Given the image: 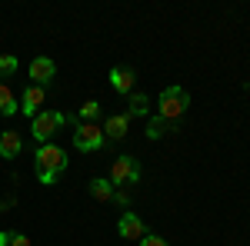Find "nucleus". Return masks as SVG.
Listing matches in <instances>:
<instances>
[{
	"mask_svg": "<svg viewBox=\"0 0 250 246\" xmlns=\"http://www.w3.org/2000/svg\"><path fill=\"white\" fill-rule=\"evenodd\" d=\"M104 143H107V136H104V130H100L97 123H77V130H74V147H77V150L97 153Z\"/></svg>",
	"mask_w": 250,
	"mask_h": 246,
	"instance_id": "39448f33",
	"label": "nucleus"
},
{
	"mask_svg": "<svg viewBox=\"0 0 250 246\" xmlns=\"http://www.w3.org/2000/svg\"><path fill=\"white\" fill-rule=\"evenodd\" d=\"M63 123H67V116H63V114H57V110H40V114L34 116V123H30V133H34V140L47 143Z\"/></svg>",
	"mask_w": 250,
	"mask_h": 246,
	"instance_id": "20e7f679",
	"label": "nucleus"
},
{
	"mask_svg": "<svg viewBox=\"0 0 250 246\" xmlns=\"http://www.w3.org/2000/svg\"><path fill=\"white\" fill-rule=\"evenodd\" d=\"M54 76H57V67H54L50 57H34L30 60V80H37V87L54 83Z\"/></svg>",
	"mask_w": 250,
	"mask_h": 246,
	"instance_id": "0eeeda50",
	"label": "nucleus"
},
{
	"mask_svg": "<svg viewBox=\"0 0 250 246\" xmlns=\"http://www.w3.org/2000/svg\"><path fill=\"white\" fill-rule=\"evenodd\" d=\"M14 114H20V103L14 100L10 87H7V83H0V116H14Z\"/></svg>",
	"mask_w": 250,
	"mask_h": 246,
	"instance_id": "ddd939ff",
	"label": "nucleus"
},
{
	"mask_svg": "<svg viewBox=\"0 0 250 246\" xmlns=\"http://www.w3.org/2000/svg\"><path fill=\"white\" fill-rule=\"evenodd\" d=\"M150 110V96L147 94H130V100H127V116H144Z\"/></svg>",
	"mask_w": 250,
	"mask_h": 246,
	"instance_id": "4468645a",
	"label": "nucleus"
},
{
	"mask_svg": "<svg viewBox=\"0 0 250 246\" xmlns=\"http://www.w3.org/2000/svg\"><path fill=\"white\" fill-rule=\"evenodd\" d=\"M117 229H120V236H124V240H144V236H147L144 220L134 216V213H124V216H120V223H117Z\"/></svg>",
	"mask_w": 250,
	"mask_h": 246,
	"instance_id": "6e6552de",
	"label": "nucleus"
},
{
	"mask_svg": "<svg viewBox=\"0 0 250 246\" xmlns=\"http://www.w3.org/2000/svg\"><path fill=\"white\" fill-rule=\"evenodd\" d=\"M187 107H190V94L184 90V87H167L164 94H160V120H177V116L187 114Z\"/></svg>",
	"mask_w": 250,
	"mask_h": 246,
	"instance_id": "f03ea898",
	"label": "nucleus"
},
{
	"mask_svg": "<svg viewBox=\"0 0 250 246\" xmlns=\"http://www.w3.org/2000/svg\"><path fill=\"white\" fill-rule=\"evenodd\" d=\"M10 246H30V240H27L23 233H14V236H10Z\"/></svg>",
	"mask_w": 250,
	"mask_h": 246,
	"instance_id": "6ab92c4d",
	"label": "nucleus"
},
{
	"mask_svg": "<svg viewBox=\"0 0 250 246\" xmlns=\"http://www.w3.org/2000/svg\"><path fill=\"white\" fill-rule=\"evenodd\" d=\"M20 150H23V136H20L17 130H3L0 133V156H3V160L20 156Z\"/></svg>",
	"mask_w": 250,
	"mask_h": 246,
	"instance_id": "9b49d317",
	"label": "nucleus"
},
{
	"mask_svg": "<svg viewBox=\"0 0 250 246\" xmlns=\"http://www.w3.org/2000/svg\"><path fill=\"white\" fill-rule=\"evenodd\" d=\"M140 246H170L167 240H160V236H154V233H147L144 240H140Z\"/></svg>",
	"mask_w": 250,
	"mask_h": 246,
	"instance_id": "a211bd4d",
	"label": "nucleus"
},
{
	"mask_svg": "<svg viewBox=\"0 0 250 246\" xmlns=\"http://www.w3.org/2000/svg\"><path fill=\"white\" fill-rule=\"evenodd\" d=\"M43 100H47V87H37V83H34V87H27L23 96H20V114L34 120V116L40 114V107H43Z\"/></svg>",
	"mask_w": 250,
	"mask_h": 246,
	"instance_id": "423d86ee",
	"label": "nucleus"
},
{
	"mask_svg": "<svg viewBox=\"0 0 250 246\" xmlns=\"http://www.w3.org/2000/svg\"><path fill=\"white\" fill-rule=\"evenodd\" d=\"M97 116H100V103H97V100H87V103L80 107V123H94Z\"/></svg>",
	"mask_w": 250,
	"mask_h": 246,
	"instance_id": "dca6fc26",
	"label": "nucleus"
},
{
	"mask_svg": "<svg viewBox=\"0 0 250 246\" xmlns=\"http://www.w3.org/2000/svg\"><path fill=\"white\" fill-rule=\"evenodd\" d=\"M114 183L110 180H104V176H97V180H90V196L94 200H100V203H107V200H114Z\"/></svg>",
	"mask_w": 250,
	"mask_h": 246,
	"instance_id": "f8f14e48",
	"label": "nucleus"
},
{
	"mask_svg": "<svg viewBox=\"0 0 250 246\" xmlns=\"http://www.w3.org/2000/svg\"><path fill=\"white\" fill-rule=\"evenodd\" d=\"M100 130H104V136H107V140H124V136H127V130H130V116H127V114L107 116V123H104Z\"/></svg>",
	"mask_w": 250,
	"mask_h": 246,
	"instance_id": "9d476101",
	"label": "nucleus"
},
{
	"mask_svg": "<svg viewBox=\"0 0 250 246\" xmlns=\"http://www.w3.org/2000/svg\"><path fill=\"white\" fill-rule=\"evenodd\" d=\"M114 187H124L130 189L140 180V163H137L134 156H117L114 163H110V176H107Z\"/></svg>",
	"mask_w": 250,
	"mask_h": 246,
	"instance_id": "7ed1b4c3",
	"label": "nucleus"
},
{
	"mask_svg": "<svg viewBox=\"0 0 250 246\" xmlns=\"http://www.w3.org/2000/svg\"><path fill=\"white\" fill-rule=\"evenodd\" d=\"M34 163H37V180L50 187L67 170V150H60L57 143H40V150L34 153Z\"/></svg>",
	"mask_w": 250,
	"mask_h": 246,
	"instance_id": "f257e3e1",
	"label": "nucleus"
},
{
	"mask_svg": "<svg viewBox=\"0 0 250 246\" xmlns=\"http://www.w3.org/2000/svg\"><path fill=\"white\" fill-rule=\"evenodd\" d=\"M167 133V120H160V116H150V123H147V140H160Z\"/></svg>",
	"mask_w": 250,
	"mask_h": 246,
	"instance_id": "f3484780",
	"label": "nucleus"
},
{
	"mask_svg": "<svg viewBox=\"0 0 250 246\" xmlns=\"http://www.w3.org/2000/svg\"><path fill=\"white\" fill-rule=\"evenodd\" d=\"M10 236L14 233H0V246H10Z\"/></svg>",
	"mask_w": 250,
	"mask_h": 246,
	"instance_id": "aec40b11",
	"label": "nucleus"
},
{
	"mask_svg": "<svg viewBox=\"0 0 250 246\" xmlns=\"http://www.w3.org/2000/svg\"><path fill=\"white\" fill-rule=\"evenodd\" d=\"M17 57L14 54H0V80H7V76H14L17 74Z\"/></svg>",
	"mask_w": 250,
	"mask_h": 246,
	"instance_id": "2eb2a0df",
	"label": "nucleus"
},
{
	"mask_svg": "<svg viewBox=\"0 0 250 246\" xmlns=\"http://www.w3.org/2000/svg\"><path fill=\"white\" fill-rule=\"evenodd\" d=\"M134 80H137V74L130 70V67H114L110 70V87H114L117 94H134Z\"/></svg>",
	"mask_w": 250,
	"mask_h": 246,
	"instance_id": "1a4fd4ad",
	"label": "nucleus"
}]
</instances>
